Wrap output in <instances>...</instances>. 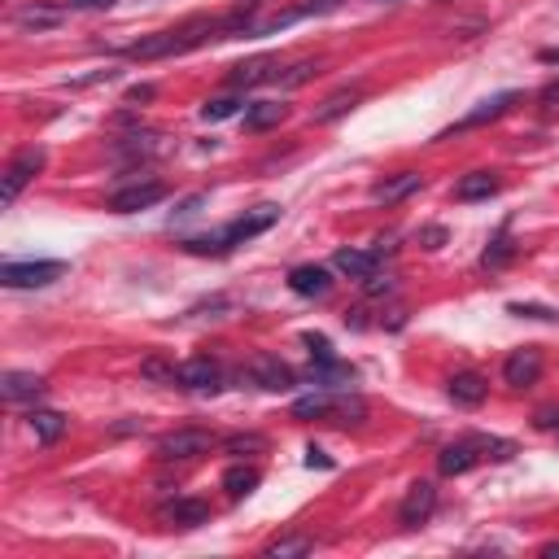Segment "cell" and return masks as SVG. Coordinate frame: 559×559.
<instances>
[{
	"mask_svg": "<svg viewBox=\"0 0 559 559\" xmlns=\"http://www.w3.org/2000/svg\"><path fill=\"white\" fill-rule=\"evenodd\" d=\"M249 380H254L258 389H271V394H280V389H293L297 385V372L276 354H258L254 363H249Z\"/></svg>",
	"mask_w": 559,
	"mask_h": 559,
	"instance_id": "7",
	"label": "cell"
},
{
	"mask_svg": "<svg viewBox=\"0 0 559 559\" xmlns=\"http://www.w3.org/2000/svg\"><path fill=\"white\" fill-rule=\"evenodd\" d=\"M241 97H219V101H206L201 105V118L206 123H223V118H232V114H241Z\"/></svg>",
	"mask_w": 559,
	"mask_h": 559,
	"instance_id": "30",
	"label": "cell"
},
{
	"mask_svg": "<svg viewBox=\"0 0 559 559\" xmlns=\"http://www.w3.org/2000/svg\"><path fill=\"white\" fill-rule=\"evenodd\" d=\"M70 5H75V9H110L114 0H70Z\"/></svg>",
	"mask_w": 559,
	"mask_h": 559,
	"instance_id": "41",
	"label": "cell"
},
{
	"mask_svg": "<svg viewBox=\"0 0 559 559\" xmlns=\"http://www.w3.org/2000/svg\"><path fill=\"white\" fill-rule=\"evenodd\" d=\"M258 468H245V463H236V468L223 472V490H228L232 498H245V494H254L258 490Z\"/></svg>",
	"mask_w": 559,
	"mask_h": 559,
	"instance_id": "27",
	"label": "cell"
},
{
	"mask_svg": "<svg viewBox=\"0 0 559 559\" xmlns=\"http://www.w3.org/2000/svg\"><path fill=\"white\" fill-rule=\"evenodd\" d=\"M201 201H206V197H188V201H184V206H180V210H175V219H188V214H197V206H201Z\"/></svg>",
	"mask_w": 559,
	"mask_h": 559,
	"instance_id": "40",
	"label": "cell"
},
{
	"mask_svg": "<svg viewBox=\"0 0 559 559\" xmlns=\"http://www.w3.org/2000/svg\"><path fill=\"white\" fill-rule=\"evenodd\" d=\"M289 289L297 297H324L332 289V276H328V267H319V263H302L289 271Z\"/></svg>",
	"mask_w": 559,
	"mask_h": 559,
	"instance_id": "13",
	"label": "cell"
},
{
	"mask_svg": "<svg viewBox=\"0 0 559 559\" xmlns=\"http://www.w3.org/2000/svg\"><path fill=\"white\" fill-rule=\"evenodd\" d=\"M306 346H311V359L315 363H332L337 354H332V346H328V337H315V332H306Z\"/></svg>",
	"mask_w": 559,
	"mask_h": 559,
	"instance_id": "33",
	"label": "cell"
},
{
	"mask_svg": "<svg viewBox=\"0 0 559 559\" xmlns=\"http://www.w3.org/2000/svg\"><path fill=\"white\" fill-rule=\"evenodd\" d=\"M149 97H153L149 83H145V88H132V92H127V101H132V105H136V101H149Z\"/></svg>",
	"mask_w": 559,
	"mask_h": 559,
	"instance_id": "42",
	"label": "cell"
},
{
	"mask_svg": "<svg viewBox=\"0 0 559 559\" xmlns=\"http://www.w3.org/2000/svg\"><path fill=\"white\" fill-rule=\"evenodd\" d=\"M62 276H66V263H53V258H44V263H5L0 267V284H5V289H44V284H53Z\"/></svg>",
	"mask_w": 559,
	"mask_h": 559,
	"instance_id": "5",
	"label": "cell"
},
{
	"mask_svg": "<svg viewBox=\"0 0 559 559\" xmlns=\"http://www.w3.org/2000/svg\"><path fill=\"white\" fill-rule=\"evenodd\" d=\"M433 507H437V490L428 481H415L407 498H402V507H398V525L402 529H420L428 516H433Z\"/></svg>",
	"mask_w": 559,
	"mask_h": 559,
	"instance_id": "10",
	"label": "cell"
},
{
	"mask_svg": "<svg viewBox=\"0 0 559 559\" xmlns=\"http://www.w3.org/2000/svg\"><path fill=\"white\" fill-rule=\"evenodd\" d=\"M511 258V245H507V236H498L494 249H485V267H498V263H507Z\"/></svg>",
	"mask_w": 559,
	"mask_h": 559,
	"instance_id": "34",
	"label": "cell"
},
{
	"mask_svg": "<svg viewBox=\"0 0 559 559\" xmlns=\"http://www.w3.org/2000/svg\"><path fill=\"white\" fill-rule=\"evenodd\" d=\"M332 407H337V398H332L328 389H319V394H311V398H297L293 415L297 420H332Z\"/></svg>",
	"mask_w": 559,
	"mask_h": 559,
	"instance_id": "26",
	"label": "cell"
},
{
	"mask_svg": "<svg viewBox=\"0 0 559 559\" xmlns=\"http://www.w3.org/2000/svg\"><path fill=\"white\" fill-rule=\"evenodd\" d=\"M446 389H450V398H455L459 407H481L485 394H490V385H485L481 372H455Z\"/></svg>",
	"mask_w": 559,
	"mask_h": 559,
	"instance_id": "15",
	"label": "cell"
},
{
	"mask_svg": "<svg viewBox=\"0 0 559 559\" xmlns=\"http://www.w3.org/2000/svg\"><path fill=\"white\" fill-rule=\"evenodd\" d=\"M0 394H5V402H31L44 394V376L35 372H5L0 376Z\"/></svg>",
	"mask_w": 559,
	"mask_h": 559,
	"instance_id": "16",
	"label": "cell"
},
{
	"mask_svg": "<svg viewBox=\"0 0 559 559\" xmlns=\"http://www.w3.org/2000/svg\"><path fill=\"white\" fill-rule=\"evenodd\" d=\"M516 101H520V92H498V97L481 101V110H472V114L463 118L459 127H481V123H490V118H503V114H507Z\"/></svg>",
	"mask_w": 559,
	"mask_h": 559,
	"instance_id": "25",
	"label": "cell"
},
{
	"mask_svg": "<svg viewBox=\"0 0 559 559\" xmlns=\"http://www.w3.org/2000/svg\"><path fill=\"white\" fill-rule=\"evenodd\" d=\"M306 9L311 14H332V9H341V0H306Z\"/></svg>",
	"mask_w": 559,
	"mask_h": 559,
	"instance_id": "37",
	"label": "cell"
},
{
	"mask_svg": "<svg viewBox=\"0 0 559 559\" xmlns=\"http://www.w3.org/2000/svg\"><path fill=\"white\" fill-rule=\"evenodd\" d=\"M538 62H546V66H559V44H555V49H542V53H538Z\"/></svg>",
	"mask_w": 559,
	"mask_h": 559,
	"instance_id": "43",
	"label": "cell"
},
{
	"mask_svg": "<svg viewBox=\"0 0 559 559\" xmlns=\"http://www.w3.org/2000/svg\"><path fill=\"white\" fill-rule=\"evenodd\" d=\"M214 442H219V437H214L210 428H175V433H166L158 442V459H166V463L197 459V455H210Z\"/></svg>",
	"mask_w": 559,
	"mask_h": 559,
	"instance_id": "4",
	"label": "cell"
},
{
	"mask_svg": "<svg viewBox=\"0 0 559 559\" xmlns=\"http://www.w3.org/2000/svg\"><path fill=\"white\" fill-rule=\"evenodd\" d=\"M516 455V446L503 442V437H459V442H450L442 455H437V472L442 477H463V472H472L481 459H511Z\"/></svg>",
	"mask_w": 559,
	"mask_h": 559,
	"instance_id": "2",
	"label": "cell"
},
{
	"mask_svg": "<svg viewBox=\"0 0 559 559\" xmlns=\"http://www.w3.org/2000/svg\"><path fill=\"white\" fill-rule=\"evenodd\" d=\"M166 520H175L180 529H197L210 520V503H201V498H175V503L166 507Z\"/></svg>",
	"mask_w": 559,
	"mask_h": 559,
	"instance_id": "19",
	"label": "cell"
},
{
	"mask_svg": "<svg viewBox=\"0 0 559 559\" xmlns=\"http://www.w3.org/2000/svg\"><path fill=\"white\" fill-rule=\"evenodd\" d=\"M498 188H503V180H498L494 171H472L455 184V201H485V197H494Z\"/></svg>",
	"mask_w": 559,
	"mask_h": 559,
	"instance_id": "17",
	"label": "cell"
},
{
	"mask_svg": "<svg viewBox=\"0 0 559 559\" xmlns=\"http://www.w3.org/2000/svg\"><path fill=\"white\" fill-rule=\"evenodd\" d=\"M166 149L171 145H166V136H158V132H132L127 140H118V153H127V158H162Z\"/></svg>",
	"mask_w": 559,
	"mask_h": 559,
	"instance_id": "21",
	"label": "cell"
},
{
	"mask_svg": "<svg viewBox=\"0 0 559 559\" xmlns=\"http://www.w3.org/2000/svg\"><path fill=\"white\" fill-rule=\"evenodd\" d=\"M359 101H363V88H341V92H332V97L315 110V123H337V118L350 114Z\"/></svg>",
	"mask_w": 559,
	"mask_h": 559,
	"instance_id": "23",
	"label": "cell"
},
{
	"mask_svg": "<svg viewBox=\"0 0 559 559\" xmlns=\"http://www.w3.org/2000/svg\"><path fill=\"white\" fill-rule=\"evenodd\" d=\"M162 197H166V184H162V180H145V184H132V188H123V193H114V197H110V210H118V214H136V210L158 206Z\"/></svg>",
	"mask_w": 559,
	"mask_h": 559,
	"instance_id": "11",
	"label": "cell"
},
{
	"mask_svg": "<svg viewBox=\"0 0 559 559\" xmlns=\"http://www.w3.org/2000/svg\"><path fill=\"white\" fill-rule=\"evenodd\" d=\"M315 551V538H306V533H289V538H276L267 546V559H293V555H311Z\"/></svg>",
	"mask_w": 559,
	"mask_h": 559,
	"instance_id": "28",
	"label": "cell"
},
{
	"mask_svg": "<svg viewBox=\"0 0 559 559\" xmlns=\"http://www.w3.org/2000/svg\"><path fill=\"white\" fill-rule=\"evenodd\" d=\"M223 380V367L214 359H188L175 367V385L180 389H193V394H214Z\"/></svg>",
	"mask_w": 559,
	"mask_h": 559,
	"instance_id": "9",
	"label": "cell"
},
{
	"mask_svg": "<svg viewBox=\"0 0 559 559\" xmlns=\"http://www.w3.org/2000/svg\"><path fill=\"white\" fill-rule=\"evenodd\" d=\"M380 5H398V0H380Z\"/></svg>",
	"mask_w": 559,
	"mask_h": 559,
	"instance_id": "46",
	"label": "cell"
},
{
	"mask_svg": "<svg viewBox=\"0 0 559 559\" xmlns=\"http://www.w3.org/2000/svg\"><path fill=\"white\" fill-rule=\"evenodd\" d=\"M542 555H546V559H559V542H546V546H542Z\"/></svg>",
	"mask_w": 559,
	"mask_h": 559,
	"instance_id": "44",
	"label": "cell"
},
{
	"mask_svg": "<svg viewBox=\"0 0 559 559\" xmlns=\"http://www.w3.org/2000/svg\"><path fill=\"white\" fill-rule=\"evenodd\" d=\"M284 118H289V105L258 101V105H249V110H245V127H249V132H267V127H280Z\"/></svg>",
	"mask_w": 559,
	"mask_h": 559,
	"instance_id": "22",
	"label": "cell"
},
{
	"mask_svg": "<svg viewBox=\"0 0 559 559\" xmlns=\"http://www.w3.org/2000/svg\"><path fill=\"white\" fill-rule=\"evenodd\" d=\"M363 289H367V297H380V293H394V280H389V276H376V271H372V276L363 280Z\"/></svg>",
	"mask_w": 559,
	"mask_h": 559,
	"instance_id": "35",
	"label": "cell"
},
{
	"mask_svg": "<svg viewBox=\"0 0 559 559\" xmlns=\"http://www.w3.org/2000/svg\"><path fill=\"white\" fill-rule=\"evenodd\" d=\"M254 5H263V0H241V9H254Z\"/></svg>",
	"mask_w": 559,
	"mask_h": 559,
	"instance_id": "45",
	"label": "cell"
},
{
	"mask_svg": "<svg viewBox=\"0 0 559 559\" xmlns=\"http://www.w3.org/2000/svg\"><path fill=\"white\" fill-rule=\"evenodd\" d=\"M442 241H446L442 228H424V245H428V249H442Z\"/></svg>",
	"mask_w": 559,
	"mask_h": 559,
	"instance_id": "39",
	"label": "cell"
},
{
	"mask_svg": "<svg viewBox=\"0 0 559 559\" xmlns=\"http://www.w3.org/2000/svg\"><path fill=\"white\" fill-rule=\"evenodd\" d=\"M66 415L62 411H31V433H35V442L40 446H53L57 437L66 433Z\"/></svg>",
	"mask_w": 559,
	"mask_h": 559,
	"instance_id": "24",
	"label": "cell"
},
{
	"mask_svg": "<svg viewBox=\"0 0 559 559\" xmlns=\"http://www.w3.org/2000/svg\"><path fill=\"white\" fill-rule=\"evenodd\" d=\"M507 311H511V315H520V319H542V324L559 319V311H551V306H538V302H511Z\"/></svg>",
	"mask_w": 559,
	"mask_h": 559,
	"instance_id": "31",
	"label": "cell"
},
{
	"mask_svg": "<svg viewBox=\"0 0 559 559\" xmlns=\"http://www.w3.org/2000/svg\"><path fill=\"white\" fill-rule=\"evenodd\" d=\"M319 66H324L319 57H302V62H293L289 70H280L276 83H280V88H302L306 79H315V75H319Z\"/></svg>",
	"mask_w": 559,
	"mask_h": 559,
	"instance_id": "29",
	"label": "cell"
},
{
	"mask_svg": "<svg viewBox=\"0 0 559 559\" xmlns=\"http://www.w3.org/2000/svg\"><path fill=\"white\" fill-rule=\"evenodd\" d=\"M276 75H280L276 57H249V62L232 66L228 83H232V88H258V83H276Z\"/></svg>",
	"mask_w": 559,
	"mask_h": 559,
	"instance_id": "12",
	"label": "cell"
},
{
	"mask_svg": "<svg viewBox=\"0 0 559 559\" xmlns=\"http://www.w3.org/2000/svg\"><path fill=\"white\" fill-rule=\"evenodd\" d=\"M420 171H398V175H385L380 184H372V201H385V206H394V201L411 197L415 188H420Z\"/></svg>",
	"mask_w": 559,
	"mask_h": 559,
	"instance_id": "14",
	"label": "cell"
},
{
	"mask_svg": "<svg viewBox=\"0 0 559 559\" xmlns=\"http://www.w3.org/2000/svg\"><path fill=\"white\" fill-rule=\"evenodd\" d=\"M538 376H542V350H538V346H525V350H511V354H507L503 380H507L511 389L538 385Z\"/></svg>",
	"mask_w": 559,
	"mask_h": 559,
	"instance_id": "8",
	"label": "cell"
},
{
	"mask_svg": "<svg viewBox=\"0 0 559 559\" xmlns=\"http://www.w3.org/2000/svg\"><path fill=\"white\" fill-rule=\"evenodd\" d=\"M62 18H66V14H62L57 5H22L18 14H14V22H18L22 31H53Z\"/></svg>",
	"mask_w": 559,
	"mask_h": 559,
	"instance_id": "20",
	"label": "cell"
},
{
	"mask_svg": "<svg viewBox=\"0 0 559 559\" xmlns=\"http://www.w3.org/2000/svg\"><path fill=\"white\" fill-rule=\"evenodd\" d=\"M306 468H332V459L324 455V450L311 446V450H306Z\"/></svg>",
	"mask_w": 559,
	"mask_h": 559,
	"instance_id": "36",
	"label": "cell"
},
{
	"mask_svg": "<svg viewBox=\"0 0 559 559\" xmlns=\"http://www.w3.org/2000/svg\"><path fill=\"white\" fill-rule=\"evenodd\" d=\"M376 263H380V254H367V249H337V258H332V267L350 280H367L376 271Z\"/></svg>",
	"mask_w": 559,
	"mask_h": 559,
	"instance_id": "18",
	"label": "cell"
},
{
	"mask_svg": "<svg viewBox=\"0 0 559 559\" xmlns=\"http://www.w3.org/2000/svg\"><path fill=\"white\" fill-rule=\"evenodd\" d=\"M44 162H49V153H44L40 145H31V149H22L14 162L5 166V184H0V201H5V206H14V201L22 197V188H27L35 175L44 171Z\"/></svg>",
	"mask_w": 559,
	"mask_h": 559,
	"instance_id": "3",
	"label": "cell"
},
{
	"mask_svg": "<svg viewBox=\"0 0 559 559\" xmlns=\"http://www.w3.org/2000/svg\"><path fill=\"white\" fill-rule=\"evenodd\" d=\"M267 442L258 433H241V437H232L228 442V455H249V450H263Z\"/></svg>",
	"mask_w": 559,
	"mask_h": 559,
	"instance_id": "32",
	"label": "cell"
},
{
	"mask_svg": "<svg viewBox=\"0 0 559 559\" xmlns=\"http://www.w3.org/2000/svg\"><path fill=\"white\" fill-rule=\"evenodd\" d=\"M280 219V206H254L245 214V219H236V223H228L219 236H223V245L228 249H236V245H245V241H254V236H263L271 223Z\"/></svg>",
	"mask_w": 559,
	"mask_h": 559,
	"instance_id": "6",
	"label": "cell"
},
{
	"mask_svg": "<svg viewBox=\"0 0 559 559\" xmlns=\"http://www.w3.org/2000/svg\"><path fill=\"white\" fill-rule=\"evenodd\" d=\"M542 105H546V110H555V105H559V83H546V88H542V97H538Z\"/></svg>",
	"mask_w": 559,
	"mask_h": 559,
	"instance_id": "38",
	"label": "cell"
},
{
	"mask_svg": "<svg viewBox=\"0 0 559 559\" xmlns=\"http://www.w3.org/2000/svg\"><path fill=\"white\" fill-rule=\"evenodd\" d=\"M206 40H223V22L193 18V22H184V27H175V31L145 35V40L127 44V57H136V62H158V57L188 53V49H197V44H206Z\"/></svg>",
	"mask_w": 559,
	"mask_h": 559,
	"instance_id": "1",
	"label": "cell"
}]
</instances>
